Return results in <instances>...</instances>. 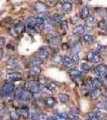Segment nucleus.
Wrapping results in <instances>:
<instances>
[{"instance_id": "obj_1", "label": "nucleus", "mask_w": 107, "mask_h": 120, "mask_svg": "<svg viewBox=\"0 0 107 120\" xmlns=\"http://www.w3.org/2000/svg\"><path fill=\"white\" fill-rule=\"evenodd\" d=\"M25 87L26 90H30L32 93L38 94L40 91L41 83H39L36 80H30L25 83Z\"/></svg>"}, {"instance_id": "obj_2", "label": "nucleus", "mask_w": 107, "mask_h": 120, "mask_svg": "<svg viewBox=\"0 0 107 120\" xmlns=\"http://www.w3.org/2000/svg\"><path fill=\"white\" fill-rule=\"evenodd\" d=\"M15 85L11 82L5 83L2 87V91H3V95L4 97H8V96L11 95V94L15 91Z\"/></svg>"}, {"instance_id": "obj_3", "label": "nucleus", "mask_w": 107, "mask_h": 120, "mask_svg": "<svg viewBox=\"0 0 107 120\" xmlns=\"http://www.w3.org/2000/svg\"><path fill=\"white\" fill-rule=\"evenodd\" d=\"M86 59L88 60L89 63H98L102 61L101 56L94 51H89L87 54Z\"/></svg>"}, {"instance_id": "obj_4", "label": "nucleus", "mask_w": 107, "mask_h": 120, "mask_svg": "<svg viewBox=\"0 0 107 120\" xmlns=\"http://www.w3.org/2000/svg\"><path fill=\"white\" fill-rule=\"evenodd\" d=\"M33 98V93L28 90H24L22 94L20 95V97L18 98V101L20 102H28Z\"/></svg>"}, {"instance_id": "obj_5", "label": "nucleus", "mask_w": 107, "mask_h": 120, "mask_svg": "<svg viewBox=\"0 0 107 120\" xmlns=\"http://www.w3.org/2000/svg\"><path fill=\"white\" fill-rule=\"evenodd\" d=\"M35 56L39 58L41 60H42V61L44 62L45 60H46L48 59V57H49V51H48V49L46 47H42L39 51L35 54Z\"/></svg>"}, {"instance_id": "obj_6", "label": "nucleus", "mask_w": 107, "mask_h": 120, "mask_svg": "<svg viewBox=\"0 0 107 120\" xmlns=\"http://www.w3.org/2000/svg\"><path fill=\"white\" fill-rule=\"evenodd\" d=\"M7 79L9 82H18V81L22 79V75L18 72H12L9 73L7 75Z\"/></svg>"}, {"instance_id": "obj_7", "label": "nucleus", "mask_w": 107, "mask_h": 120, "mask_svg": "<svg viewBox=\"0 0 107 120\" xmlns=\"http://www.w3.org/2000/svg\"><path fill=\"white\" fill-rule=\"evenodd\" d=\"M41 71H42V69H41L40 66H32L31 68L29 71V75L30 76L36 77L40 75Z\"/></svg>"}, {"instance_id": "obj_8", "label": "nucleus", "mask_w": 107, "mask_h": 120, "mask_svg": "<svg viewBox=\"0 0 107 120\" xmlns=\"http://www.w3.org/2000/svg\"><path fill=\"white\" fill-rule=\"evenodd\" d=\"M48 6L44 3H42V2H36L34 4V8L36 10V11H39V12H44L47 10Z\"/></svg>"}, {"instance_id": "obj_9", "label": "nucleus", "mask_w": 107, "mask_h": 120, "mask_svg": "<svg viewBox=\"0 0 107 120\" xmlns=\"http://www.w3.org/2000/svg\"><path fill=\"white\" fill-rule=\"evenodd\" d=\"M85 26H83V25H77L73 29V33L74 34H77V35H82V34H85Z\"/></svg>"}, {"instance_id": "obj_10", "label": "nucleus", "mask_w": 107, "mask_h": 120, "mask_svg": "<svg viewBox=\"0 0 107 120\" xmlns=\"http://www.w3.org/2000/svg\"><path fill=\"white\" fill-rule=\"evenodd\" d=\"M14 29H15V31L17 32V34L19 35V34H22L23 32H25V30H26V26H25V25L23 24L22 22H18L15 25Z\"/></svg>"}, {"instance_id": "obj_11", "label": "nucleus", "mask_w": 107, "mask_h": 120, "mask_svg": "<svg viewBox=\"0 0 107 120\" xmlns=\"http://www.w3.org/2000/svg\"><path fill=\"white\" fill-rule=\"evenodd\" d=\"M16 111L18 114V115L22 117L23 119H28L30 116V112H29L28 108H18Z\"/></svg>"}, {"instance_id": "obj_12", "label": "nucleus", "mask_w": 107, "mask_h": 120, "mask_svg": "<svg viewBox=\"0 0 107 120\" xmlns=\"http://www.w3.org/2000/svg\"><path fill=\"white\" fill-rule=\"evenodd\" d=\"M95 70H96L97 74L102 75V77L107 74V67L106 65H103V64L98 65V67H96V69H95ZM103 79H104V78H103Z\"/></svg>"}, {"instance_id": "obj_13", "label": "nucleus", "mask_w": 107, "mask_h": 120, "mask_svg": "<svg viewBox=\"0 0 107 120\" xmlns=\"http://www.w3.org/2000/svg\"><path fill=\"white\" fill-rule=\"evenodd\" d=\"M63 63L66 67H69V68L70 67H72L73 65L74 64L71 58L67 55H65L63 57Z\"/></svg>"}, {"instance_id": "obj_14", "label": "nucleus", "mask_w": 107, "mask_h": 120, "mask_svg": "<svg viewBox=\"0 0 107 120\" xmlns=\"http://www.w3.org/2000/svg\"><path fill=\"white\" fill-rule=\"evenodd\" d=\"M62 39L59 36H53L49 40V43L50 46H57L61 44Z\"/></svg>"}, {"instance_id": "obj_15", "label": "nucleus", "mask_w": 107, "mask_h": 120, "mask_svg": "<svg viewBox=\"0 0 107 120\" xmlns=\"http://www.w3.org/2000/svg\"><path fill=\"white\" fill-rule=\"evenodd\" d=\"M43 30L46 33H51L54 30V26L51 22H46L43 25Z\"/></svg>"}, {"instance_id": "obj_16", "label": "nucleus", "mask_w": 107, "mask_h": 120, "mask_svg": "<svg viewBox=\"0 0 107 120\" xmlns=\"http://www.w3.org/2000/svg\"><path fill=\"white\" fill-rule=\"evenodd\" d=\"M26 22L29 26H38L37 24V16H29L26 19Z\"/></svg>"}, {"instance_id": "obj_17", "label": "nucleus", "mask_w": 107, "mask_h": 120, "mask_svg": "<svg viewBox=\"0 0 107 120\" xmlns=\"http://www.w3.org/2000/svg\"><path fill=\"white\" fill-rule=\"evenodd\" d=\"M89 16V8L87 7H82V9L80 11V18L81 19H86Z\"/></svg>"}, {"instance_id": "obj_18", "label": "nucleus", "mask_w": 107, "mask_h": 120, "mask_svg": "<svg viewBox=\"0 0 107 120\" xmlns=\"http://www.w3.org/2000/svg\"><path fill=\"white\" fill-rule=\"evenodd\" d=\"M81 50V44L80 42H74L72 46L71 51L73 52V54H78Z\"/></svg>"}, {"instance_id": "obj_19", "label": "nucleus", "mask_w": 107, "mask_h": 120, "mask_svg": "<svg viewBox=\"0 0 107 120\" xmlns=\"http://www.w3.org/2000/svg\"><path fill=\"white\" fill-rule=\"evenodd\" d=\"M101 95V90L99 88H93L92 90L90 91V96L92 99H97L100 97Z\"/></svg>"}, {"instance_id": "obj_20", "label": "nucleus", "mask_w": 107, "mask_h": 120, "mask_svg": "<svg viewBox=\"0 0 107 120\" xmlns=\"http://www.w3.org/2000/svg\"><path fill=\"white\" fill-rule=\"evenodd\" d=\"M23 87L21 86H18L15 88V91H14V98L16 100L18 99V98L20 97V95L22 94V93L23 92Z\"/></svg>"}, {"instance_id": "obj_21", "label": "nucleus", "mask_w": 107, "mask_h": 120, "mask_svg": "<svg viewBox=\"0 0 107 120\" xmlns=\"http://www.w3.org/2000/svg\"><path fill=\"white\" fill-rule=\"evenodd\" d=\"M51 62L53 63V65H58L61 63V62H63V57L60 55H54L51 59Z\"/></svg>"}, {"instance_id": "obj_22", "label": "nucleus", "mask_w": 107, "mask_h": 120, "mask_svg": "<svg viewBox=\"0 0 107 120\" xmlns=\"http://www.w3.org/2000/svg\"><path fill=\"white\" fill-rule=\"evenodd\" d=\"M85 20H86V26H89V27L93 26L94 24H96V22H97L96 18H95L94 16H93V15H89Z\"/></svg>"}, {"instance_id": "obj_23", "label": "nucleus", "mask_w": 107, "mask_h": 120, "mask_svg": "<svg viewBox=\"0 0 107 120\" xmlns=\"http://www.w3.org/2000/svg\"><path fill=\"white\" fill-rule=\"evenodd\" d=\"M43 63V61L41 60L39 58H38L37 56H34L30 59V64L32 66H40Z\"/></svg>"}, {"instance_id": "obj_24", "label": "nucleus", "mask_w": 107, "mask_h": 120, "mask_svg": "<svg viewBox=\"0 0 107 120\" xmlns=\"http://www.w3.org/2000/svg\"><path fill=\"white\" fill-rule=\"evenodd\" d=\"M58 98H59V101L63 104H67L70 101L69 96L66 94H58Z\"/></svg>"}, {"instance_id": "obj_25", "label": "nucleus", "mask_w": 107, "mask_h": 120, "mask_svg": "<svg viewBox=\"0 0 107 120\" xmlns=\"http://www.w3.org/2000/svg\"><path fill=\"white\" fill-rule=\"evenodd\" d=\"M45 103L49 107H53V106L56 104V101L53 97H47L45 100Z\"/></svg>"}, {"instance_id": "obj_26", "label": "nucleus", "mask_w": 107, "mask_h": 120, "mask_svg": "<svg viewBox=\"0 0 107 120\" xmlns=\"http://www.w3.org/2000/svg\"><path fill=\"white\" fill-rule=\"evenodd\" d=\"M7 65L11 67H18V60L15 59V58H10L7 61Z\"/></svg>"}, {"instance_id": "obj_27", "label": "nucleus", "mask_w": 107, "mask_h": 120, "mask_svg": "<svg viewBox=\"0 0 107 120\" xmlns=\"http://www.w3.org/2000/svg\"><path fill=\"white\" fill-rule=\"evenodd\" d=\"M62 8L65 13H70L72 11V5L70 3H63Z\"/></svg>"}, {"instance_id": "obj_28", "label": "nucleus", "mask_w": 107, "mask_h": 120, "mask_svg": "<svg viewBox=\"0 0 107 120\" xmlns=\"http://www.w3.org/2000/svg\"><path fill=\"white\" fill-rule=\"evenodd\" d=\"M83 41H84L85 43H87V44H90V43H92V42L94 41V38L93 37L91 34H85V35L83 36Z\"/></svg>"}, {"instance_id": "obj_29", "label": "nucleus", "mask_w": 107, "mask_h": 120, "mask_svg": "<svg viewBox=\"0 0 107 120\" xmlns=\"http://www.w3.org/2000/svg\"><path fill=\"white\" fill-rule=\"evenodd\" d=\"M39 17L42 18L45 21H46V22H51V17H50V15L48 12H46V11L41 12V14L39 15Z\"/></svg>"}, {"instance_id": "obj_30", "label": "nucleus", "mask_w": 107, "mask_h": 120, "mask_svg": "<svg viewBox=\"0 0 107 120\" xmlns=\"http://www.w3.org/2000/svg\"><path fill=\"white\" fill-rule=\"evenodd\" d=\"M70 75H71L74 78H79L80 76H81V72L77 70H72L70 71Z\"/></svg>"}, {"instance_id": "obj_31", "label": "nucleus", "mask_w": 107, "mask_h": 120, "mask_svg": "<svg viewBox=\"0 0 107 120\" xmlns=\"http://www.w3.org/2000/svg\"><path fill=\"white\" fill-rule=\"evenodd\" d=\"M101 83H102V81H100L99 79L95 78L92 81V88H100Z\"/></svg>"}, {"instance_id": "obj_32", "label": "nucleus", "mask_w": 107, "mask_h": 120, "mask_svg": "<svg viewBox=\"0 0 107 120\" xmlns=\"http://www.w3.org/2000/svg\"><path fill=\"white\" fill-rule=\"evenodd\" d=\"M53 20L57 23H61L62 21L63 20V18L60 14H55L53 16Z\"/></svg>"}, {"instance_id": "obj_33", "label": "nucleus", "mask_w": 107, "mask_h": 120, "mask_svg": "<svg viewBox=\"0 0 107 120\" xmlns=\"http://www.w3.org/2000/svg\"><path fill=\"white\" fill-rule=\"evenodd\" d=\"M91 69H92V67L89 64H86V63H82L81 65V70L82 71H89Z\"/></svg>"}, {"instance_id": "obj_34", "label": "nucleus", "mask_w": 107, "mask_h": 120, "mask_svg": "<svg viewBox=\"0 0 107 120\" xmlns=\"http://www.w3.org/2000/svg\"><path fill=\"white\" fill-rule=\"evenodd\" d=\"M58 0H46V4L48 6V7H54L58 4Z\"/></svg>"}, {"instance_id": "obj_35", "label": "nucleus", "mask_w": 107, "mask_h": 120, "mask_svg": "<svg viewBox=\"0 0 107 120\" xmlns=\"http://www.w3.org/2000/svg\"><path fill=\"white\" fill-rule=\"evenodd\" d=\"M71 59H72V60H73L74 63H78L79 60H80V58H79L78 54H72Z\"/></svg>"}, {"instance_id": "obj_36", "label": "nucleus", "mask_w": 107, "mask_h": 120, "mask_svg": "<svg viewBox=\"0 0 107 120\" xmlns=\"http://www.w3.org/2000/svg\"><path fill=\"white\" fill-rule=\"evenodd\" d=\"M60 25H61V28L63 29V30H66L67 29H68V22H67V21L63 20V21H62V22L60 23Z\"/></svg>"}, {"instance_id": "obj_37", "label": "nucleus", "mask_w": 107, "mask_h": 120, "mask_svg": "<svg viewBox=\"0 0 107 120\" xmlns=\"http://www.w3.org/2000/svg\"><path fill=\"white\" fill-rule=\"evenodd\" d=\"M39 114L38 112H33V113L30 115V119L31 120H38V117H39Z\"/></svg>"}, {"instance_id": "obj_38", "label": "nucleus", "mask_w": 107, "mask_h": 120, "mask_svg": "<svg viewBox=\"0 0 107 120\" xmlns=\"http://www.w3.org/2000/svg\"><path fill=\"white\" fill-rule=\"evenodd\" d=\"M7 114V109L3 106H0V117H3Z\"/></svg>"}, {"instance_id": "obj_39", "label": "nucleus", "mask_w": 107, "mask_h": 120, "mask_svg": "<svg viewBox=\"0 0 107 120\" xmlns=\"http://www.w3.org/2000/svg\"><path fill=\"white\" fill-rule=\"evenodd\" d=\"M99 27L107 33V23H106L105 22H101L99 23Z\"/></svg>"}, {"instance_id": "obj_40", "label": "nucleus", "mask_w": 107, "mask_h": 120, "mask_svg": "<svg viewBox=\"0 0 107 120\" xmlns=\"http://www.w3.org/2000/svg\"><path fill=\"white\" fill-rule=\"evenodd\" d=\"M19 117H20V116L18 115V114L17 113L16 111H11V118H12V119H18Z\"/></svg>"}, {"instance_id": "obj_41", "label": "nucleus", "mask_w": 107, "mask_h": 120, "mask_svg": "<svg viewBox=\"0 0 107 120\" xmlns=\"http://www.w3.org/2000/svg\"><path fill=\"white\" fill-rule=\"evenodd\" d=\"M9 33H10V34H11V36H13V37H15V38H16V37H18V34H17V32L15 31V30L14 29V27L10 29Z\"/></svg>"}, {"instance_id": "obj_42", "label": "nucleus", "mask_w": 107, "mask_h": 120, "mask_svg": "<svg viewBox=\"0 0 107 120\" xmlns=\"http://www.w3.org/2000/svg\"><path fill=\"white\" fill-rule=\"evenodd\" d=\"M48 119V116L45 114H42L40 113L39 114V117H38V120H47Z\"/></svg>"}, {"instance_id": "obj_43", "label": "nucleus", "mask_w": 107, "mask_h": 120, "mask_svg": "<svg viewBox=\"0 0 107 120\" xmlns=\"http://www.w3.org/2000/svg\"><path fill=\"white\" fill-rule=\"evenodd\" d=\"M6 43V40L4 38H0V46H3Z\"/></svg>"}, {"instance_id": "obj_44", "label": "nucleus", "mask_w": 107, "mask_h": 120, "mask_svg": "<svg viewBox=\"0 0 107 120\" xmlns=\"http://www.w3.org/2000/svg\"><path fill=\"white\" fill-rule=\"evenodd\" d=\"M3 50L2 47H0V60L2 59V58H3Z\"/></svg>"}, {"instance_id": "obj_45", "label": "nucleus", "mask_w": 107, "mask_h": 120, "mask_svg": "<svg viewBox=\"0 0 107 120\" xmlns=\"http://www.w3.org/2000/svg\"><path fill=\"white\" fill-rule=\"evenodd\" d=\"M47 120H56V118L55 116H49Z\"/></svg>"}, {"instance_id": "obj_46", "label": "nucleus", "mask_w": 107, "mask_h": 120, "mask_svg": "<svg viewBox=\"0 0 107 120\" xmlns=\"http://www.w3.org/2000/svg\"><path fill=\"white\" fill-rule=\"evenodd\" d=\"M63 3H71V2H73L74 0H61Z\"/></svg>"}, {"instance_id": "obj_47", "label": "nucleus", "mask_w": 107, "mask_h": 120, "mask_svg": "<svg viewBox=\"0 0 107 120\" xmlns=\"http://www.w3.org/2000/svg\"><path fill=\"white\" fill-rule=\"evenodd\" d=\"M3 95V91H2V87H0V96Z\"/></svg>"}, {"instance_id": "obj_48", "label": "nucleus", "mask_w": 107, "mask_h": 120, "mask_svg": "<svg viewBox=\"0 0 107 120\" xmlns=\"http://www.w3.org/2000/svg\"><path fill=\"white\" fill-rule=\"evenodd\" d=\"M104 107H105V109L107 111V104H106V103H104Z\"/></svg>"}, {"instance_id": "obj_49", "label": "nucleus", "mask_w": 107, "mask_h": 120, "mask_svg": "<svg viewBox=\"0 0 107 120\" xmlns=\"http://www.w3.org/2000/svg\"><path fill=\"white\" fill-rule=\"evenodd\" d=\"M7 120H18V119H12V118H10V119H8Z\"/></svg>"}, {"instance_id": "obj_50", "label": "nucleus", "mask_w": 107, "mask_h": 120, "mask_svg": "<svg viewBox=\"0 0 107 120\" xmlns=\"http://www.w3.org/2000/svg\"><path fill=\"white\" fill-rule=\"evenodd\" d=\"M105 20L107 21V14H106V15H105Z\"/></svg>"}, {"instance_id": "obj_51", "label": "nucleus", "mask_w": 107, "mask_h": 120, "mask_svg": "<svg viewBox=\"0 0 107 120\" xmlns=\"http://www.w3.org/2000/svg\"><path fill=\"white\" fill-rule=\"evenodd\" d=\"M104 103H106V104H107V99L106 100V101H105V102H104Z\"/></svg>"}]
</instances>
